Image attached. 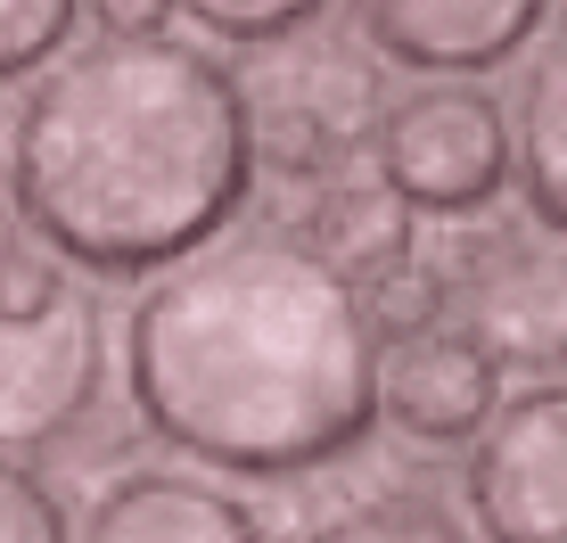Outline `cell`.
Listing matches in <instances>:
<instances>
[{
  "mask_svg": "<svg viewBox=\"0 0 567 543\" xmlns=\"http://www.w3.org/2000/svg\"><path fill=\"white\" fill-rule=\"evenodd\" d=\"M173 9L198 17L214 42H230V50H271L288 33H305L329 0H173Z\"/></svg>",
  "mask_w": 567,
  "mask_h": 543,
  "instance_id": "cell-17",
  "label": "cell"
},
{
  "mask_svg": "<svg viewBox=\"0 0 567 543\" xmlns=\"http://www.w3.org/2000/svg\"><path fill=\"white\" fill-rule=\"evenodd\" d=\"M100 387H107V346L91 297H66L25 329H0V453L58 444L74 420H91Z\"/></svg>",
  "mask_w": 567,
  "mask_h": 543,
  "instance_id": "cell-7",
  "label": "cell"
},
{
  "mask_svg": "<svg viewBox=\"0 0 567 543\" xmlns=\"http://www.w3.org/2000/svg\"><path fill=\"white\" fill-rule=\"evenodd\" d=\"M66 272L74 264L58 256V247H42L25 223H9V230H0V329H25V321L58 314V305L74 297Z\"/></svg>",
  "mask_w": 567,
  "mask_h": 543,
  "instance_id": "cell-15",
  "label": "cell"
},
{
  "mask_svg": "<svg viewBox=\"0 0 567 543\" xmlns=\"http://www.w3.org/2000/svg\"><path fill=\"white\" fill-rule=\"evenodd\" d=\"M0 543H74L66 502H58L50 478H33L17 453H0Z\"/></svg>",
  "mask_w": 567,
  "mask_h": 543,
  "instance_id": "cell-18",
  "label": "cell"
},
{
  "mask_svg": "<svg viewBox=\"0 0 567 543\" xmlns=\"http://www.w3.org/2000/svg\"><path fill=\"white\" fill-rule=\"evenodd\" d=\"M502 403V371L461 338V329H427L403 338L379 362V412L420 444H468L485 429V412Z\"/></svg>",
  "mask_w": 567,
  "mask_h": 543,
  "instance_id": "cell-10",
  "label": "cell"
},
{
  "mask_svg": "<svg viewBox=\"0 0 567 543\" xmlns=\"http://www.w3.org/2000/svg\"><path fill=\"white\" fill-rule=\"evenodd\" d=\"M74 543H271V535L247 494L214 486L206 470L148 461V470L107 478V494L83 511Z\"/></svg>",
  "mask_w": 567,
  "mask_h": 543,
  "instance_id": "cell-9",
  "label": "cell"
},
{
  "mask_svg": "<svg viewBox=\"0 0 567 543\" xmlns=\"http://www.w3.org/2000/svg\"><path fill=\"white\" fill-rule=\"evenodd\" d=\"M239 107H247L256 165L297 173V182H329V173H346L354 148H370V132L386 115V74L346 33L305 25L288 42H271L264 66L239 74Z\"/></svg>",
  "mask_w": 567,
  "mask_h": 543,
  "instance_id": "cell-3",
  "label": "cell"
},
{
  "mask_svg": "<svg viewBox=\"0 0 567 543\" xmlns=\"http://www.w3.org/2000/svg\"><path fill=\"white\" fill-rule=\"evenodd\" d=\"M511 173L526 189V215L543 223V239H559V223H567V50H559V33L543 42V66L526 74Z\"/></svg>",
  "mask_w": 567,
  "mask_h": 543,
  "instance_id": "cell-12",
  "label": "cell"
},
{
  "mask_svg": "<svg viewBox=\"0 0 567 543\" xmlns=\"http://www.w3.org/2000/svg\"><path fill=\"white\" fill-rule=\"evenodd\" d=\"M354 305H362V329H370V338L403 346V338L444 329V314H453V280H444L436 256H420V247H412V256L379 264L370 280H354Z\"/></svg>",
  "mask_w": 567,
  "mask_h": 543,
  "instance_id": "cell-13",
  "label": "cell"
},
{
  "mask_svg": "<svg viewBox=\"0 0 567 543\" xmlns=\"http://www.w3.org/2000/svg\"><path fill=\"white\" fill-rule=\"evenodd\" d=\"M305 543H477V535L436 494H370V502H346L338 519H321Z\"/></svg>",
  "mask_w": 567,
  "mask_h": 543,
  "instance_id": "cell-14",
  "label": "cell"
},
{
  "mask_svg": "<svg viewBox=\"0 0 567 543\" xmlns=\"http://www.w3.org/2000/svg\"><path fill=\"white\" fill-rule=\"evenodd\" d=\"M124 379L148 437L223 478H312L379 420V338L297 230H230L148 272Z\"/></svg>",
  "mask_w": 567,
  "mask_h": 543,
  "instance_id": "cell-1",
  "label": "cell"
},
{
  "mask_svg": "<svg viewBox=\"0 0 567 543\" xmlns=\"http://www.w3.org/2000/svg\"><path fill=\"white\" fill-rule=\"evenodd\" d=\"M461 305V338L477 346L494 371H526V379H559V346H567V314H559V256L535 230H477L453 247L444 264Z\"/></svg>",
  "mask_w": 567,
  "mask_h": 543,
  "instance_id": "cell-6",
  "label": "cell"
},
{
  "mask_svg": "<svg viewBox=\"0 0 567 543\" xmlns=\"http://www.w3.org/2000/svg\"><path fill=\"white\" fill-rule=\"evenodd\" d=\"M91 17H100L107 33H165L173 0H91Z\"/></svg>",
  "mask_w": 567,
  "mask_h": 543,
  "instance_id": "cell-19",
  "label": "cell"
},
{
  "mask_svg": "<svg viewBox=\"0 0 567 543\" xmlns=\"http://www.w3.org/2000/svg\"><path fill=\"white\" fill-rule=\"evenodd\" d=\"M370 157L403 215H485L511 189V115L485 83H420L386 100Z\"/></svg>",
  "mask_w": 567,
  "mask_h": 543,
  "instance_id": "cell-4",
  "label": "cell"
},
{
  "mask_svg": "<svg viewBox=\"0 0 567 543\" xmlns=\"http://www.w3.org/2000/svg\"><path fill=\"white\" fill-rule=\"evenodd\" d=\"M354 25L379 58L436 83H477L551 25V0H354Z\"/></svg>",
  "mask_w": 567,
  "mask_h": 543,
  "instance_id": "cell-8",
  "label": "cell"
},
{
  "mask_svg": "<svg viewBox=\"0 0 567 543\" xmlns=\"http://www.w3.org/2000/svg\"><path fill=\"white\" fill-rule=\"evenodd\" d=\"M412 223H420V215H403L379 182L329 173V182H312V206H305V230H297V239H305L312 264H329L346 288H354V280H370L379 264L412 256Z\"/></svg>",
  "mask_w": 567,
  "mask_h": 543,
  "instance_id": "cell-11",
  "label": "cell"
},
{
  "mask_svg": "<svg viewBox=\"0 0 567 543\" xmlns=\"http://www.w3.org/2000/svg\"><path fill=\"white\" fill-rule=\"evenodd\" d=\"M74 17H83V0H0V83L42 74L74 42Z\"/></svg>",
  "mask_w": 567,
  "mask_h": 543,
  "instance_id": "cell-16",
  "label": "cell"
},
{
  "mask_svg": "<svg viewBox=\"0 0 567 543\" xmlns=\"http://www.w3.org/2000/svg\"><path fill=\"white\" fill-rule=\"evenodd\" d=\"M9 223L107 280L198 256L256 189L239 74L182 33L58 50L9 124Z\"/></svg>",
  "mask_w": 567,
  "mask_h": 543,
  "instance_id": "cell-2",
  "label": "cell"
},
{
  "mask_svg": "<svg viewBox=\"0 0 567 543\" xmlns=\"http://www.w3.org/2000/svg\"><path fill=\"white\" fill-rule=\"evenodd\" d=\"M468 519L485 543H567V396L535 379L485 412L468 437Z\"/></svg>",
  "mask_w": 567,
  "mask_h": 543,
  "instance_id": "cell-5",
  "label": "cell"
}]
</instances>
